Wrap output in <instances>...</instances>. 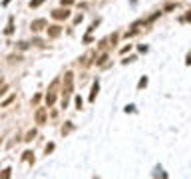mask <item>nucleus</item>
Masks as SVG:
<instances>
[{
	"mask_svg": "<svg viewBox=\"0 0 191 179\" xmlns=\"http://www.w3.org/2000/svg\"><path fill=\"white\" fill-rule=\"evenodd\" d=\"M42 2H44V0H30V8H38Z\"/></svg>",
	"mask_w": 191,
	"mask_h": 179,
	"instance_id": "nucleus-10",
	"label": "nucleus"
},
{
	"mask_svg": "<svg viewBox=\"0 0 191 179\" xmlns=\"http://www.w3.org/2000/svg\"><path fill=\"white\" fill-rule=\"evenodd\" d=\"M106 60H108V56H106V54H104V56H101L100 60H98V62H96V64H98V66H101V64H106Z\"/></svg>",
	"mask_w": 191,
	"mask_h": 179,
	"instance_id": "nucleus-13",
	"label": "nucleus"
},
{
	"mask_svg": "<svg viewBox=\"0 0 191 179\" xmlns=\"http://www.w3.org/2000/svg\"><path fill=\"white\" fill-rule=\"evenodd\" d=\"M52 149H54V143H48V145H46V153H50Z\"/></svg>",
	"mask_w": 191,
	"mask_h": 179,
	"instance_id": "nucleus-19",
	"label": "nucleus"
},
{
	"mask_svg": "<svg viewBox=\"0 0 191 179\" xmlns=\"http://www.w3.org/2000/svg\"><path fill=\"white\" fill-rule=\"evenodd\" d=\"M12 32H14V18H10V20H8V26H6V30H4V34H6V36H10Z\"/></svg>",
	"mask_w": 191,
	"mask_h": 179,
	"instance_id": "nucleus-7",
	"label": "nucleus"
},
{
	"mask_svg": "<svg viewBox=\"0 0 191 179\" xmlns=\"http://www.w3.org/2000/svg\"><path fill=\"white\" fill-rule=\"evenodd\" d=\"M70 129H72V125H66V127H62V134H68Z\"/></svg>",
	"mask_w": 191,
	"mask_h": 179,
	"instance_id": "nucleus-20",
	"label": "nucleus"
},
{
	"mask_svg": "<svg viewBox=\"0 0 191 179\" xmlns=\"http://www.w3.org/2000/svg\"><path fill=\"white\" fill-rule=\"evenodd\" d=\"M34 135H36V131H34V129H30V131L26 134V139H24V141H32V137H34Z\"/></svg>",
	"mask_w": 191,
	"mask_h": 179,
	"instance_id": "nucleus-11",
	"label": "nucleus"
},
{
	"mask_svg": "<svg viewBox=\"0 0 191 179\" xmlns=\"http://www.w3.org/2000/svg\"><path fill=\"white\" fill-rule=\"evenodd\" d=\"M137 86H139V88H143V86H147V78H141V80H139V84H137Z\"/></svg>",
	"mask_w": 191,
	"mask_h": 179,
	"instance_id": "nucleus-14",
	"label": "nucleus"
},
{
	"mask_svg": "<svg viewBox=\"0 0 191 179\" xmlns=\"http://www.w3.org/2000/svg\"><path fill=\"white\" fill-rule=\"evenodd\" d=\"M22 56H10V62H20Z\"/></svg>",
	"mask_w": 191,
	"mask_h": 179,
	"instance_id": "nucleus-16",
	"label": "nucleus"
},
{
	"mask_svg": "<svg viewBox=\"0 0 191 179\" xmlns=\"http://www.w3.org/2000/svg\"><path fill=\"white\" fill-rule=\"evenodd\" d=\"M82 103H84V101H82V98H80V96H78V98H76V108H78V110H80V108H82Z\"/></svg>",
	"mask_w": 191,
	"mask_h": 179,
	"instance_id": "nucleus-15",
	"label": "nucleus"
},
{
	"mask_svg": "<svg viewBox=\"0 0 191 179\" xmlns=\"http://www.w3.org/2000/svg\"><path fill=\"white\" fill-rule=\"evenodd\" d=\"M46 122V108H38L36 112V123H44Z\"/></svg>",
	"mask_w": 191,
	"mask_h": 179,
	"instance_id": "nucleus-6",
	"label": "nucleus"
},
{
	"mask_svg": "<svg viewBox=\"0 0 191 179\" xmlns=\"http://www.w3.org/2000/svg\"><path fill=\"white\" fill-rule=\"evenodd\" d=\"M187 20H191V12H189V14H187Z\"/></svg>",
	"mask_w": 191,
	"mask_h": 179,
	"instance_id": "nucleus-23",
	"label": "nucleus"
},
{
	"mask_svg": "<svg viewBox=\"0 0 191 179\" xmlns=\"http://www.w3.org/2000/svg\"><path fill=\"white\" fill-rule=\"evenodd\" d=\"M46 26V20L44 18H38V20H34L32 24H30V28H32V32H38V30H42Z\"/></svg>",
	"mask_w": 191,
	"mask_h": 179,
	"instance_id": "nucleus-5",
	"label": "nucleus"
},
{
	"mask_svg": "<svg viewBox=\"0 0 191 179\" xmlns=\"http://www.w3.org/2000/svg\"><path fill=\"white\" fill-rule=\"evenodd\" d=\"M8 2H10V0H4V2H2V4H4V6H8Z\"/></svg>",
	"mask_w": 191,
	"mask_h": 179,
	"instance_id": "nucleus-22",
	"label": "nucleus"
},
{
	"mask_svg": "<svg viewBox=\"0 0 191 179\" xmlns=\"http://www.w3.org/2000/svg\"><path fill=\"white\" fill-rule=\"evenodd\" d=\"M24 159H26V161H34V157H32V151H26V153H24Z\"/></svg>",
	"mask_w": 191,
	"mask_h": 179,
	"instance_id": "nucleus-12",
	"label": "nucleus"
},
{
	"mask_svg": "<svg viewBox=\"0 0 191 179\" xmlns=\"http://www.w3.org/2000/svg\"><path fill=\"white\" fill-rule=\"evenodd\" d=\"M68 16H70L68 8H58V10H52V18H56V20H66Z\"/></svg>",
	"mask_w": 191,
	"mask_h": 179,
	"instance_id": "nucleus-3",
	"label": "nucleus"
},
{
	"mask_svg": "<svg viewBox=\"0 0 191 179\" xmlns=\"http://www.w3.org/2000/svg\"><path fill=\"white\" fill-rule=\"evenodd\" d=\"M98 90H100V84L96 82V84H94V88H92V94H90V101L96 100V96H98Z\"/></svg>",
	"mask_w": 191,
	"mask_h": 179,
	"instance_id": "nucleus-8",
	"label": "nucleus"
},
{
	"mask_svg": "<svg viewBox=\"0 0 191 179\" xmlns=\"http://www.w3.org/2000/svg\"><path fill=\"white\" fill-rule=\"evenodd\" d=\"M56 86H58V80L52 84V88L48 90V94H46V106H48V108H50V106L54 103V100H56V92H54V90H56Z\"/></svg>",
	"mask_w": 191,
	"mask_h": 179,
	"instance_id": "nucleus-2",
	"label": "nucleus"
},
{
	"mask_svg": "<svg viewBox=\"0 0 191 179\" xmlns=\"http://www.w3.org/2000/svg\"><path fill=\"white\" fill-rule=\"evenodd\" d=\"M185 62H187V64H191V54L187 56V60H185Z\"/></svg>",
	"mask_w": 191,
	"mask_h": 179,
	"instance_id": "nucleus-21",
	"label": "nucleus"
},
{
	"mask_svg": "<svg viewBox=\"0 0 191 179\" xmlns=\"http://www.w3.org/2000/svg\"><path fill=\"white\" fill-rule=\"evenodd\" d=\"M2 177H4V179H8V177H10V169H4V173H2Z\"/></svg>",
	"mask_w": 191,
	"mask_h": 179,
	"instance_id": "nucleus-17",
	"label": "nucleus"
},
{
	"mask_svg": "<svg viewBox=\"0 0 191 179\" xmlns=\"http://www.w3.org/2000/svg\"><path fill=\"white\" fill-rule=\"evenodd\" d=\"M16 100V96H10V98H6V100L2 101V103H0V106H2V108H6V106H8V103H10V101H14Z\"/></svg>",
	"mask_w": 191,
	"mask_h": 179,
	"instance_id": "nucleus-9",
	"label": "nucleus"
},
{
	"mask_svg": "<svg viewBox=\"0 0 191 179\" xmlns=\"http://www.w3.org/2000/svg\"><path fill=\"white\" fill-rule=\"evenodd\" d=\"M70 4H74V0H62V6H70Z\"/></svg>",
	"mask_w": 191,
	"mask_h": 179,
	"instance_id": "nucleus-18",
	"label": "nucleus"
},
{
	"mask_svg": "<svg viewBox=\"0 0 191 179\" xmlns=\"http://www.w3.org/2000/svg\"><path fill=\"white\" fill-rule=\"evenodd\" d=\"M74 92V74L72 72H66L64 74V88H62V108L68 106V100Z\"/></svg>",
	"mask_w": 191,
	"mask_h": 179,
	"instance_id": "nucleus-1",
	"label": "nucleus"
},
{
	"mask_svg": "<svg viewBox=\"0 0 191 179\" xmlns=\"http://www.w3.org/2000/svg\"><path fill=\"white\" fill-rule=\"evenodd\" d=\"M62 34V28L58 26V24H54V26H48V36L50 38H58Z\"/></svg>",
	"mask_w": 191,
	"mask_h": 179,
	"instance_id": "nucleus-4",
	"label": "nucleus"
}]
</instances>
